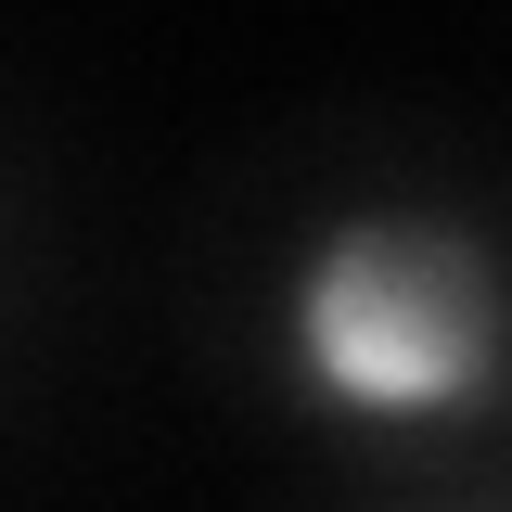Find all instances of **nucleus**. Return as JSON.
Returning <instances> with one entry per match:
<instances>
[{"label": "nucleus", "instance_id": "1", "mask_svg": "<svg viewBox=\"0 0 512 512\" xmlns=\"http://www.w3.org/2000/svg\"><path fill=\"white\" fill-rule=\"evenodd\" d=\"M282 372L333 423H474L512 384V256L448 205H333L282 269Z\"/></svg>", "mask_w": 512, "mask_h": 512}]
</instances>
